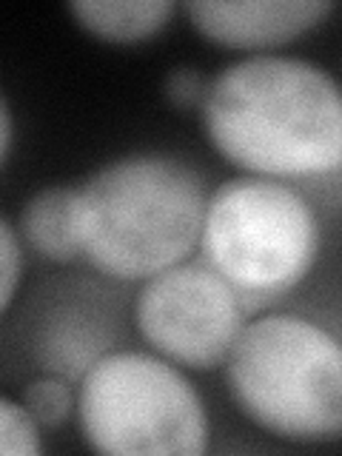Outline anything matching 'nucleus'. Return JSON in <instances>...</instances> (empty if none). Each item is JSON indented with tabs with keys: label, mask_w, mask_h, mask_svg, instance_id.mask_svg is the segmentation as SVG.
I'll use <instances>...</instances> for the list:
<instances>
[{
	"label": "nucleus",
	"mask_w": 342,
	"mask_h": 456,
	"mask_svg": "<svg viewBox=\"0 0 342 456\" xmlns=\"http://www.w3.org/2000/svg\"><path fill=\"white\" fill-rule=\"evenodd\" d=\"M206 137L228 166L268 180L342 171V86L303 57L251 54L208 83Z\"/></svg>",
	"instance_id": "nucleus-1"
},
{
	"label": "nucleus",
	"mask_w": 342,
	"mask_h": 456,
	"mask_svg": "<svg viewBox=\"0 0 342 456\" xmlns=\"http://www.w3.org/2000/svg\"><path fill=\"white\" fill-rule=\"evenodd\" d=\"M77 189L83 256L109 280L146 282L200 246L206 183L177 157L128 154Z\"/></svg>",
	"instance_id": "nucleus-2"
},
{
	"label": "nucleus",
	"mask_w": 342,
	"mask_h": 456,
	"mask_svg": "<svg viewBox=\"0 0 342 456\" xmlns=\"http://www.w3.org/2000/svg\"><path fill=\"white\" fill-rule=\"evenodd\" d=\"M234 405L285 442L342 439V339L299 314H268L242 328L225 362Z\"/></svg>",
	"instance_id": "nucleus-3"
},
{
	"label": "nucleus",
	"mask_w": 342,
	"mask_h": 456,
	"mask_svg": "<svg viewBox=\"0 0 342 456\" xmlns=\"http://www.w3.org/2000/svg\"><path fill=\"white\" fill-rule=\"evenodd\" d=\"M86 445L109 456H200L208 413L197 388L166 356L111 351L86 368L77 388Z\"/></svg>",
	"instance_id": "nucleus-4"
},
{
	"label": "nucleus",
	"mask_w": 342,
	"mask_h": 456,
	"mask_svg": "<svg viewBox=\"0 0 342 456\" xmlns=\"http://www.w3.org/2000/svg\"><path fill=\"white\" fill-rule=\"evenodd\" d=\"M200 248L234 291L277 297L311 274L320 256V223L289 183L240 175L208 197Z\"/></svg>",
	"instance_id": "nucleus-5"
},
{
	"label": "nucleus",
	"mask_w": 342,
	"mask_h": 456,
	"mask_svg": "<svg viewBox=\"0 0 342 456\" xmlns=\"http://www.w3.org/2000/svg\"><path fill=\"white\" fill-rule=\"evenodd\" d=\"M134 322L157 354L191 370L225 365L246 328L234 285L208 263L189 260L146 280Z\"/></svg>",
	"instance_id": "nucleus-6"
},
{
	"label": "nucleus",
	"mask_w": 342,
	"mask_h": 456,
	"mask_svg": "<svg viewBox=\"0 0 342 456\" xmlns=\"http://www.w3.org/2000/svg\"><path fill=\"white\" fill-rule=\"evenodd\" d=\"M334 6L328 0H242V4H185L191 26L211 43L242 52H268L317 28Z\"/></svg>",
	"instance_id": "nucleus-7"
},
{
	"label": "nucleus",
	"mask_w": 342,
	"mask_h": 456,
	"mask_svg": "<svg viewBox=\"0 0 342 456\" xmlns=\"http://www.w3.org/2000/svg\"><path fill=\"white\" fill-rule=\"evenodd\" d=\"M20 237L52 263H71L83 256L80 189L49 185L40 189L20 211Z\"/></svg>",
	"instance_id": "nucleus-8"
},
{
	"label": "nucleus",
	"mask_w": 342,
	"mask_h": 456,
	"mask_svg": "<svg viewBox=\"0 0 342 456\" xmlns=\"http://www.w3.org/2000/svg\"><path fill=\"white\" fill-rule=\"evenodd\" d=\"M171 0H80L69 12L83 32L106 43H140L154 37L175 14Z\"/></svg>",
	"instance_id": "nucleus-9"
},
{
	"label": "nucleus",
	"mask_w": 342,
	"mask_h": 456,
	"mask_svg": "<svg viewBox=\"0 0 342 456\" xmlns=\"http://www.w3.org/2000/svg\"><path fill=\"white\" fill-rule=\"evenodd\" d=\"M40 422L23 403L0 399V451L6 456H37L43 451Z\"/></svg>",
	"instance_id": "nucleus-10"
},
{
	"label": "nucleus",
	"mask_w": 342,
	"mask_h": 456,
	"mask_svg": "<svg viewBox=\"0 0 342 456\" xmlns=\"http://www.w3.org/2000/svg\"><path fill=\"white\" fill-rule=\"evenodd\" d=\"M23 405L35 413V419L43 428H61L77 403L71 399V391L63 379L40 377L35 382H28V388L23 391Z\"/></svg>",
	"instance_id": "nucleus-11"
},
{
	"label": "nucleus",
	"mask_w": 342,
	"mask_h": 456,
	"mask_svg": "<svg viewBox=\"0 0 342 456\" xmlns=\"http://www.w3.org/2000/svg\"><path fill=\"white\" fill-rule=\"evenodd\" d=\"M23 277V237L12 220L0 223V311L12 308V299L18 294Z\"/></svg>",
	"instance_id": "nucleus-12"
},
{
	"label": "nucleus",
	"mask_w": 342,
	"mask_h": 456,
	"mask_svg": "<svg viewBox=\"0 0 342 456\" xmlns=\"http://www.w3.org/2000/svg\"><path fill=\"white\" fill-rule=\"evenodd\" d=\"M206 94H208L206 77L200 75V71L189 69V66H185V69H175L166 77V97H168V103L175 106V109H180V111L203 109Z\"/></svg>",
	"instance_id": "nucleus-13"
},
{
	"label": "nucleus",
	"mask_w": 342,
	"mask_h": 456,
	"mask_svg": "<svg viewBox=\"0 0 342 456\" xmlns=\"http://www.w3.org/2000/svg\"><path fill=\"white\" fill-rule=\"evenodd\" d=\"M12 140H14L12 109H9V100L4 97V103H0V154H4V163L9 160V154H12Z\"/></svg>",
	"instance_id": "nucleus-14"
}]
</instances>
